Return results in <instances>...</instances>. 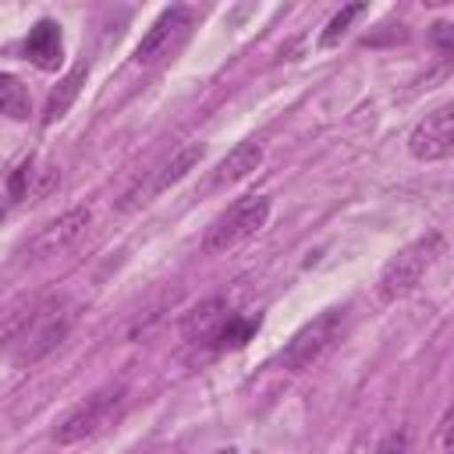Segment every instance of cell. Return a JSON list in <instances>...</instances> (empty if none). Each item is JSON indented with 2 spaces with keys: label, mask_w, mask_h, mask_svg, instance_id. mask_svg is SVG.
<instances>
[{
  "label": "cell",
  "mask_w": 454,
  "mask_h": 454,
  "mask_svg": "<svg viewBox=\"0 0 454 454\" xmlns=\"http://www.w3.org/2000/svg\"><path fill=\"white\" fill-rule=\"evenodd\" d=\"M443 255V238L433 231L426 238H415L411 245H404L380 273V284H376V294L380 301H397L404 294H411L419 287V280L426 277V270Z\"/></svg>",
  "instance_id": "cell-1"
},
{
  "label": "cell",
  "mask_w": 454,
  "mask_h": 454,
  "mask_svg": "<svg viewBox=\"0 0 454 454\" xmlns=\"http://www.w3.org/2000/svg\"><path fill=\"white\" fill-rule=\"evenodd\" d=\"M266 220H270V199H266V195H245V199H238L227 213H220V216L209 223V231H206V238H202V248H206L209 255L231 252V248H238L241 241L255 238V234L266 227Z\"/></svg>",
  "instance_id": "cell-2"
},
{
  "label": "cell",
  "mask_w": 454,
  "mask_h": 454,
  "mask_svg": "<svg viewBox=\"0 0 454 454\" xmlns=\"http://www.w3.org/2000/svg\"><path fill=\"white\" fill-rule=\"evenodd\" d=\"M71 323H74V305L50 301L46 309H39V312L28 319V326L18 333V340H14V351H11L14 365H32V362H39L43 355H50V351L67 337Z\"/></svg>",
  "instance_id": "cell-3"
},
{
  "label": "cell",
  "mask_w": 454,
  "mask_h": 454,
  "mask_svg": "<svg viewBox=\"0 0 454 454\" xmlns=\"http://www.w3.org/2000/svg\"><path fill=\"white\" fill-rule=\"evenodd\" d=\"M340 326H344V312H340V309H326L323 316H316L312 323H305V326L287 340V348L280 351V365H284L287 372H305L309 365H316V362L330 351V344L337 340Z\"/></svg>",
  "instance_id": "cell-4"
},
{
  "label": "cell",
  "mask_w": 454,
  "mask_h": 454,
  "mask_svg": "<svg viewBox=\"0 0 454 454\" xmlns=\"http://www.w3.org/2000/svg\"><path fill=\"white\" fill-rule=\"evenodd\" d=\"M121 401H124V390H121V387L96 390L92 397H85L78 408H71V411L60 419V426L53 429V440H57V443H78V440L99 433L103 426H110V419L117 415Z\"/></svg>",
  "instance_id": "cell-5"
},
{
  "label": "cell",
  "mask_w": 454,
  "mask_h": 454,
  "mask_svg": "<svg viewBox=\"0 0 454 454\" xmlns=\"http://www.w3.org/2000/svg\"><path fill=\"white\" fill-rule=\"evenodd\" d=\"M192 21H195L192 7H184V4L167 7V11H163V14H160L153 25H149V32L142 35V43L135 46V64L149 67V64H156V60L170 57V53L181 46V39L188 35Z\"/></svg>",
  "instance_id": "cell-6"
},
{
  "label": "cell",
  "mask_w": 454,
  "mask_h": 454,
  "mask_svg": "<svg viewBox=\"0 0 454 454\" xmlns=\"http://www.w3.org/2000/svg\"><path fill=\"white\" fill-rule=\"evenodd\" d=\"M408 153L422 163L447 160L454 153V110L436 106L433 114H426L408 135Z\"/></svg>",
  "instance_id": "cell-7"
},
{
  "label": "cell",
  "mask_w": 454,
  "mask_h": 454,
  "mask_svg": "<svg viewBox=\"0 0 454 454\" xmlns=\"http://www.w3.org/2000/svg\"><path fill=\"white\" fill-rule=\"evenodd\" d=\"M89 220H92V209H89V206H71L67 213H60L57 220H50V223L28 241V255H32V259H50V255L64 252L71 241H78V238L85 234Z\"/></svg>",
  "instance_id": "cell-8"
},
{
  "label": "cell",
  "mask_w": 454,
  "mask_h": 454,
  "mask_svg": "<svg viewBox=\"0 0 454 454\" xmlns=\"http://www.w3.org/2000/svg\"><path fill=\"white\" fill-rule=\"evenodd\" d=\"M25 57L39 67V71H57L64 60V39H60V25L43 18L35 21V28H28L25 39Z\"/></svg>",
  "instance_id": "cell-9"
},
{
  "label": "cell",
  "mask_w": 454,
  "mask_h": 454,
  "mask_svg": "<svg viewBox=\"0 0 454 454\" xmlns=\"http://www.w3.org/2000/svg\"><path fill=\"white\" fill-rule=\"evenodd\" d=\"M223 323H227V301H223V298H206V301H199V305L184 316L181 333H184V340L213 344Z\"/></svg>",
  "instance_id": "cell-10"
},
{
  "label": "cell",
  "mask_w": 454,
  "mask_h": 454,
  "mask_svg": "<svg viewBox=\"0 0 454 454\" xmlns=\"http://www.w3.org/2000/svg\"><path fill=\"white\" fill-rule=\"evenodd\" d=\"M262 163V145L259 142H238L220 163H216V170H213V181H209V188H223V184H234V181H241V177H248L255 167Z\"/></svg>",
  "instance_id": "cell-11"
},
{
  "label": "cell",
  "mask_w": 454,
  "mask_h": 454,
  "mask_svg": "<svg viewBox=\"0 0 454 454\" xmlns=\"http://www.w3.org/2000/svg\"><path fill=\"white\" fill-rule=\"evenodd\" d=\"M85 78H89V64L82 60V64H74V67H71V71L53 85V92L46 96V106H43V124L60 121V117L71 110V103L78 99V92H82Z\"/></svg>",
  "instance_id": "cell-12"
},
{
  "label": "cell",
  "mask_w": 454,
  "mask_h": 454,
  "mask_svg": "<svg viewBox=\"0 0 454 454\" xmlns=\"http://www.w3.org/2000/svg\"><path fill=\"white\" fill-rule=\"evenodd\" d=\"M199 160H202V145H181L163 167H160V174H156V181L149 184V195H160V192H167L170 184H177L192 167H199Z\"/></svg>",
  "instance_id": "cell-13"
},
{
  "label": "cell",
  "mask_w": 454,
  "mask_h": 454,
  "mask_svg": "<svg viewBox=\"0 0 454 454\" xmlns=\"http://www.w3.org/2000/svg\"><path fill=\"white\" fill-rule=\"evenodd\" d=\"M0 114L11 117V121H25L32 114L28 89L14 74H4V71H0Z\"/></svg>",
  "instance_id": "cell-14"
},
{
  "label": "cell",
  "mask_w": 454,
  "mask_h": 454,
  "mask_svg": "<svg viewBox=\"0 0 454 454\" xmlns=\"http://www.w3.org/2000/svg\"><path fill=\"white\" fill-rule=\"evenodd\" d=\"M365 11H369L365 4H348V7H340V11H337L330 21H326V28L319 32V46H323V50L337 46V43L344 39V32L351 28V21H355V18H362Z\"/></svg>",
  "instance_id": "cell-15"
},
{
  "label": "cell",
  "mask_w": 454,
  "mask_h": 454,
  "mask_svg": "<svg viewBox=\"0 0 454 454\" xmlns=\"http://www.w3.org/2000/svg\"><path fill=\"white\" fill-rule=\"evenodd\" d=\"M259 330V316L255 319H241V316H227V323L220 326V333H216V340H213V348H241L252 333Z\"/></svg>",
  "instance_id": "cell-16"
},
{
  "label": "cell",
  "mask_w": 454,
  "mask_h": 454,
  "mask_svg": "<svg viewBox=\"0 0 454 454\" xmlns=\"http://www.w3.org/2000/svg\"><path fill=\"white\" fill-rule=\"evenodd\" d=\"M376 454H411V436H408V429H390V433L380 440Z\"/></svg>",
  "instance_id": "cell-17"
},
{
  "label": "cell",
  "mask_w": 454,
  "mask_h": 454,
  "mask_svg": "<svg viewBox=\"0 0 454 454\" xmlns=\"http://www.w3.org/2000/svg\"><path fill=\"white\" fill-rule=\"evenodd\" d=\"M450 411H443L440 415V422H436V429H433V440H429V450L433 454H450Z\"/></svg>",
  "instance_id": "cell-18"
},
{
  "label": "cell",
  "mask_w": 454,
  "mask_h": 454,
  "mask_svg": "<svg viewBox=\"0 0 454 454\" xmlns=\"http://www.w3.org/2000/svg\"><path fill=\"white\" fill-rule=\"evenodd\" d=\"M14 206V199H11V192H7V184H0V220L7 216V209Z\"/></svg>",
  "instance_id": "cell-19"
},
{
  "label": "cell",
  "mask_w": 454,
  "mask_h": 454,
  "mask_svg": "<svg viewBox=\"0 0 454 454\" xmlns=\"http://www.w3.org/2000/svg\"><path fill=\"white\" fill-rule=\"evenodd\" d=\"M216 454H234V450H216Z\"/></svg>",
  "instance_id": "cell-20"
}]
</instances>
